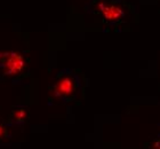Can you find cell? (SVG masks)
<instances>
[{
	"label": "cell",
	"mask_w": 160,
	"mask_h": 149,
	"mask_svg": "<svg viewBox=\"0 0 160 149\" xmlns=\"http://www.w3.org/2000/svg\"><path fill=\"white\" fill-rule=\"evenodd\" d=\"M78 85L79 84H78L76 77L71 76V75H65V76L61 77L54 87L55 95L64 100L71 99L77 94L78 88H79Z\"/></svg>",
	"instance_id": "1"
},
{
	"label": "cell",
	"mask_w": 160,
	"mask_h": 149,
	"mask_svg": "<svg viewBox=\"0 0 160 149\" xmlns=\"http://www.w3.org/2000/svg\"><path fill=\"white\" fill-rule=\"evenodd\" d=\"M154 149H160V140L154 145Z\"/></svg>",
	"instance_id": "6"
},
{
	"label": "cell",
	"mask_w": 160,
	"mask_h": 149,
	"mask_svg": "<svg viewBox=\"0 0 160 149\" xmlns=\"http://www.w3.org/2000/svg\"><path fill=\"white\" fill-rule=\"evenodd\" d=\"M1 57H2V56H1V54H0V60H1Z\"/></svg>",
	"instance_id": "7"
},
{
	"label": "cell",
	"mask_w": 160,
	"mask_h": 149,
	"mask_svg": "<svg viewBox=\"0 0 160 149\" xmlns=\"http://www.w3.org/2000/svg\"><path fill=\"white\" fill-rule=\"evenodd\" d=\"M23 67L24 60L20 54H8L5 57V62H3V72H5V75L13 76V75L21 72V70L23 69Z\"/></svg>",
	"instance_id": "2"
},
{
	"label": "cell",
	"mask_w": 160,
	"mask_h": 149,
	"mask_svg": "<svg viewBox=\"0 0 160 149\" xmlns=\"http://www.w3.org/2000/svg\"><path fill=\"white\" fill-rule=\"evenodd\" d=\"M27 116V111L24 109H17L15 113H14V119L15 120H23Z\"/></svg>",
	"instance_id": "4"
},
{
	"label": "cell",
	"mask_w": 160,
	"mask_h": 149,
	"mask_svg": "<svg viewBox=\"0 0 160 149\" xmlns=\"http://www.w3.org/2000/svg\"><path fill=\"white\" fill-rule=\"evenodd\" d=\"M6 134V129H5V126L2 124H0V139L3 138V136Z\"/></svg>",
	"instance_id": "5"
},
{
	"label": "cell",
	"mask_w": 160,
	"mask_h": 149,
	"mask_svg": "<svg viewBox=\"0 0 160 149\" xmlns=\"http://www.w3.org/2000/svg\"><path fill=\"white\" fill-rule=\"evenodd\" d=\"M100 9L103 14L105 20L108 21H118L122 19L125 15V12L121 7L117 5H107V3H101Z\"/></svg>",
	"instance_id": "3"
}]
</instances>
